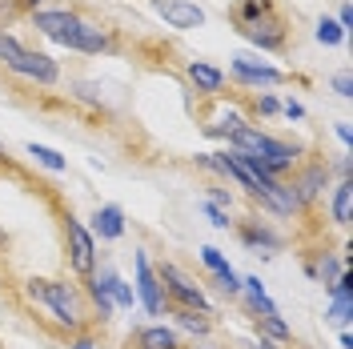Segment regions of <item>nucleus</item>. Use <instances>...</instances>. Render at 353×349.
I'll return each mask as SVG.
<instances>
[{
	"mask_svg": "<svg viewBox=\"0 0 353 349\" xmlns=\"http://www.w3.org/2000/svg\"><path fill=\"white\" fill-rule=\"evenodd\" d=\"M330 173H333L330 161H309V165H297V169H293V185H289V189H293V197H297L301 209H309L317 197L325 193Z\"/></svg>",
	"mask_w": 353,
	"mask_h": 349,
	"instance_id": "1a4fd4ad",
	"label": "nucleus"
},
{
	"mask_svg": "<svg viewBox=\"0 0 353 349\" xmlns=\"http://www.w3.org/2000/svg\"><path fill=\"white\" fill-rule=\"evenodd\" d=\"M241 293H245V301H249V313H253V317H269V313H277V306H273L269 293H265L261 277H245Z\"/></svg>",
	"mask_w": 353,
	"mask_h": 349,
	"instance_id": "6ab92c4d",
	"label": "nucleus"
},
{
	"mask_svg": "<svg viewBox=\"0 0 353 349\" xmlns=\"http://www.w3.org/2000/svg\"><path fill=\"white\" fill-rule=\"evenodd\" d=\"M253 326H257V337H269V341H281L285 346L289 337H293V329L281 321V313H269V317H253Z\"/></svg>",
	"mask_w": 353,
	"mask_h": 349,
	"instance_id": "5701e85b",
	"label": "nucleus"
},
{
	"mask_svg": "<svg viewBox=\"0 0 353 349\" xmlns=\"http://www.w3.org/2000/svg\"><path fill=\"white\" fill-rule=\"evenodd\" d=\"M229 149H237V153L253 157L257 165H261L269 177H281L293 173L297 165H301V145H289V141H277V137H269L261 132L257 125H241V129L229 137Z\"/></svg>",
	"mask_w": 353,
	"mask_h": 349,
	"instance_id": "f03ea898",
	"label": "nucleus"
},
{
	"mask_svg": "<svg viewBox=\"0 0 353 349\" xmlns=\"http://www.w3.org/2000/svg\"><path fill=\"white\" fill-rule=\"evenodd\" d=\"M341 269H350V253H341V257H337L333 249H321L317 257H309V261H305V273L313 277V281H321L325 289L337 281V273H341Z\"/></svg>",
	"mask_w": 353,
	"mask_h": 349,
	"instance_id": "2eb2a0df",
	"label": "nucleus"
},
{
	"mask_svg": "<svg viewBox=\"0 0 353 349\" xmlns=\"http://www.w3.org/2000/svg\"><path fill=\"white\" fill-rule=\"evenodd\" d=\"M88 233H92V241H121L125 237V209L121 205H97L88 217Z\"/></svg>",
	"mask_w": 353,
	"mask_h": 349,
	"instance_id": "ddd939ff",
	"label": "nucleus"
},
{
	"mask_svg": "<svg viewBox=\"0 0 353 349\" xmlns=\"http://www.w3.org/2000/svg\"><path fill=\"white\" fill-rule=\"evenodd\" d=\"M132 265H137V285H132V293H137V301L145 306V313H149V317H161V313H169L165 289H161V281H157V269L149 265L145 249H137Z\"/></svg>",
	"mask_w": 353,
	"mask_h": 349,
	"instance_id": "423d86ee",
	"label": "nucleus"
},
{
	"mask_svg": "<svg viewBox=\"0 0 353 349\" xmlns=\"http://www.w3.org/2000/svg\"><path fill=\"white\" fill-rule=\"evenodd\" d=\"M132 346L137 349H185L181 346V333L169 326H141L132 333Z\"/></svg>",
	"mask_w": 353,
	"mask_h": 349,
	"instance_id": "f3484780",
	"label": "nucleus"
},
{
	"mask_svg": "<svg viewBox=\"0 0 353 349\" xmlns=\"http://www.w3.org/2000/svg\"><path fill=\"white\" fill-rule=\"evenodd\" d=\"M149 8H153L169 28H176V32L205 28V8H201L197 0H149Z\"/></svg>",
	"mask_w": 353,
	"mask_h": 349,
	"instance_id": "9d476101",
	"label": "nucleus"
},
{
	"mask_svg": "<svg viewBox=\"0 0 353 349\" xmlns=\"http://www.w3.org/2000/svg\"><path fill=\"white\" fill-rule=\"evenodd\" d=\"M28 21H32V28L37 32H44L48 41H57V44H65L77 37V28H81V12H72V8H37V12H28Z\"/></svg>",
	"mask_w": 353,
	"mask_h": 349,
	"instance_id": "0eeeda50",
	"label": "nucleus"
},
{
	"mask_svg": "<svg viewBox=\"0 0 353 349\" xmlns=\"http://www.w3.org/2000/svg\"><path fill=\"white\" fill-rule=\"evenodd\" d=\"M21 48H24V44L17 41L12 32H4V28H0V65H8V61H17V57H21Z\"/></svg>",
	"mask_w": 353,
	"mask_h": 349,
	"instance_id": "bb28decb",
	"label": "nucleus"
},
{
	"mask_svg": "<svg viewBox=\"0 0 353 349\" xmlns=\"http://www.w3.org/2000/svg\"><path fill=\"white\" fill-rule=\"evenodd\" d=\"M157 281H161V289H165V301H169V306L197 309V313H209V317H213V306H209L205 289H201V285L181 269V265L161 261V265H157Z\"/></svg>",
	"mask_w": 353,
	"mask_h": 349,
	"instance_id": "7ed1b4c3",
	"label": "nucleus"
},
{
	"mask_svg": "<svg viewBox=\"0 0 353 349\" xmlns=\"http://www.w3.org/2000/svg\"><path fill=\"white\" fill-rule=\"evenodd\" d=\"M24 293H28L37 306L48 309L61 329H68V333H85L88 306H85V293H81L77 285L57 281V277H28V281H24Z\"/></svg>",
	"mask_w": 353,
	"mask_h": 349,
	"instance_id": "f257e3e1",
	"label": "nucleus"
},
{
	"mask_svg": "<svg viewBox=\"0 0 353 349\" xmlns=\"http://www.w3.org/2000/svg\"><path fill=\"white\" fill-rule=\"evenodd\" d=\"M337 24L350 32V24H353V8H350V4H341V12H337Z\"/></svg>",
	"mask_w": 353,
	"mask_h": 349,
	"instance_id": "f704fd0d",
	"label": "nucleus"
},
{
	"mask_svg": "<svg viewBox=\"0 0 353 349\" xmlns=\"http://www.w3.org/2000/svg\"><path fill=\"white\" fill-rule=\"evenodd\" d=\"M209 205H217V209H225V213H229V209H233V197H229V189H217V185H213V189H209Z\"/></svg>",
	"mask_w": 353,
	"mask_h": 349,
	"instance_id": "7c9ffc66",
	"label": "nucleus"
},
{
	"mask_svg": "<svg viewBox=\"0 0 353 349\" xmlns=\"http://www.w3.org/2000/svg\"><path fill=\"white\" fill-rule=\"evenodd\" d=\"M281 117H285V121H305V109H301L297 101H281Z\"/></svg>",
	"mask_w": 353,
	"mask_h": 349,
	"instance_id": "473e14b6",
	"label": "nucleus"
},
{
	"mask_svg": "<svg viewBox=\"0 0 353 349\" xmlns=\"http://www.w3.org/2000/svg\"><path fill=\"white\" fill-rule=\"evenodd\" d=\"M41 4H44V0H17V8H21V12H37Z\"/></svg>",
	"mask_w": 353,
	"mask_h": 349,
	"instance_id": "e433bc0d",
	"label": "nucleus"
},
{
	"mask_svg": "<svg viewBox=\"0 0 353 349\" xmlns=\"http://www.w3.org/2000/svg\"><path fill=\"white\" fill-rule=\"evenodd\" d=\"M189 349H213V346H205V341H201V346H197V341H193V346H189Z\"/></svg>",
	"mask_w": 353,
	"mask_h": 349,
	"instance_id": "58836bf2",
	"label": "nucleus"
},
{
	"mask_svg": "<svg viewBox=\"0 0 353 349\" xmlns=\"http://www.w3.org/2000/svg\"><path fill=\"white\" fill-rule=\"evenodd\" d=\"M241 349H261V346H257V341H241Z\"/></svg>",
	"mask_w": 353,
	"mask_h": 349,
	"instance_id": "4c0bfd02",
	"label": "nucleus"
},
{
	"mask_svg": "<svg viewBox=\"0 0 353 349\" xmlns=\"http://www.w3.org/2000/svg\"><path fill=\"white\" fill-rule=\"evenodd\" d=\"M313 37H317V44H325V48H333V44H345V37H350V32H345V28H341L337 21H330V17H321V21H317V28H313Z\"/></svg>",
	"mask_w": 353,
	"mask_h": 349,
	"instance_id": "393cba45",
	"label": "nucleus"
},
{
	"mask_svg": "<svg viewBox=\"0 0 353 349\" xmlns=\"http://www.w3.org/2000/svg\"><path fill=\"white\" fill-rule=\"evenodd\" d=\"M229 77L245 88H277L285 85V72L273 65H261V61H249V57H233L229 61Z\"/></svg>",
	"mask_w": 353,
	"mask_h": 349,
	"instance_id": "9b49d317",
	"label": "nucleus"
},
{
	"mask_svg": "<svg viewBox=\"0 0 353 349\" xmlns=\"http://www.w3.org/2000/svg\"><path fill=\"white\" fill-rule=\"evenodd\" d=\"M213 285H217L225 297H241V277H237L233 269H229V273H221V277H213Z\"/></svg>",
	"mask_w": 353,
	"mask_h": 349,
	"instance_id": "cd10ccee",
	"label": "nucleus"
},
{
	"mask_svg": "<svg viewBox=\"0 0 353 349\" xmlns=\"http://www.w3.org/2000/svg\"><path fill=\"white\" fill-rule=\"evenodd\" d=\"M237 32H241L249 44H257L261 52H281L289 44V21L277 12V4H273L269 12H261V17H253V21L237 24Z\"/></svg>",
	"mask_w": 353,
	"mask_h": 349,
	"instance_id": "20e7f679",
	"label": "nucleus"
},
{
	"mask_svg": "<svg viewBox=\"0 0 353 349\" xmlns=\"http://www.w3.org/2000/svg\"><path fill=\"white\" fill-rule=\"evenodd\" d=\"M4 241H8V237H4V229H0V245H4Z\"/></svg>",
	"mask_w": 353,
	"mask_h": 349,
	"instance_id": "ea45409f",
	"label": "nucleus"
},
{
	"mask_svg": "<svg viewBox=\"0 0 353 349\" xmlns=\"http://www.w3.org/2000/svg\"><path fill=\"white\" fill-rule=\"evenodd\" d=\"M28 157H32L37 165H44L48 173H68V161L57 153V149H48V145H37V141H32V145H28Z\"/></svg>",
	"mask_w": 353,
	"mask_h": 349,
	"instance_id": "b1692460",
	"label": "nucleus"
},
{
	"mask_svg": "<svg viewBox=\"0 0 353 349\" xmlns=\"http://www.w3.org/2000/svg\"><path fill=\"white\" fill-rule=\"evenodd\" d=\"M85 293L88 301H92V313H97V321H112V313H117V306H112V297H109V289L97 281V277H85Z\"/></svg>",
	"mask_w": 353,
	"mask_h": 349,
	"instance_id": "aec40b11",
	"label": "nucleus"
},
{
	"mask_svg": "<svg viewBox=\"0 0 353 349\" xmlns=\"http://www.w3.org/2000/svg\"><path fill=\"white\" fill-rule=\"evenodd\" d=\"M68 52H85V57H101V52H117V37H112V28L97 21H81L77 28V37L68 41Z\"/></svg>",
	"mask_w": 353,
	"mask_h": 349,
	"instance_id": "f8f14e48",
	"label": "nucleus"
},
{
	"mask_svg": "<svg viewBox=\"0 0 353 349\" xmlns=\"http://www.w3.org/2000/svg\"><path fill=\"white\" fill-rule=\"evenodd\" d=\"M337 137H341V145H353V129H350V121H337Z\"/></svg>",
	"mask_w": 353,
	"mask_h": 349,
	"instance_id": "c9c22d12",
	"label": "nucleus"
},
{
	"mask_svg": "<svg viewBox=\"0 0 353 349\" xmlns=\"http://www.w3.org/2000/svg\"><path fill=\"white\" fill-rule=\"evenodd\" d=\"M92 277L109 289V297H112V306H117V309H132V306H137V293H132V285L125 281L121 273H112V269H97Z\"/></svg>",
	"mask_w": 353,
	"mask_h": 349,
	"instance_id": "a211bd4d",
	"label": "nucleus"
},
{
	"mask_svg": "<svg viewBox=\"0 0 353 349\" xmlns=\"http://www.w3.org/2000/svg\"><path fill=\"white\" fill-rule=\"evenodd\" d=\"M333 92H337L341 101H350L353 97V77L350 72H337V77H333Z\"/></svg>",
	"mask_w": 353,
	"mask_h": 349,
	"instance_id": "c756f323",
	"label": "nucleus"
},
{
	"mask_svg": "<svg viewBox=\"0 0 353 349\" xmlns=\"http://www.w3.org/2000/svg\"><path fill=\"white\" fill-rule=\"evenodd\" d=\"M253 112H257V117H277V112H281V101H277L273 92H261V97L253 101Z\"/></svg>",
	"mask_w": 353,
	"mask_h": 349,
	"instance_id": "c85d7f7f",
	"label": "nucleus"
},
{
	"mask_svg": "<svg viewBox=\"0 0 353 349\" xmlns=\"http://www.w3.org/2000/svg\"><path fill=\"white\" fill-rule=\"evenodd\" d=\"M350 209H353V177L333 189V225L350 229Z\"/></svg>",
	"mask_w": 353,
	"mask_h": 349,
	"instance_id": "4be33fe9",
	"label": "nucleus"
},
{
	"mask_svg": "<svg viewBox=\"0 0 353 349\" xmlns=\"http://www.w3.org/2000/svg\"><path fill=\"white\" fill-rule=\"evenodd\" d=\"M176 317V326L189 329L193 337H209L213 333V321H209V313H197V309H181V306H169Z\"/></svg>",
	"mask_w": 353,
	"mask_h": 349,
	"instance_id": "412c9836",
	"label": "nucleus"
},
{
	"mask_svg": "<svg viewBox=\"0 0 353 349\" xmlns=\"http://www.w3.org/2000/svg\"><path fill=\"white\" fill-rule=\"evenodd\" d=\"M65 249H68V269L77 277L97 273V241H92L85 221H77L72 213H65Z\"/></svg>",
	"mask_w": 353,
	"mask_h": 349,
	"instance_id": "39448f33",
	"label": "nucleus"
},
{
	"mask_svg": "<svg viewBox=\"0 0 353 349\" xmlns=\"http://www.w3.org/2000/svg\"><path fill=\"white\" fill-rule=\"evenodd\" d=\"M68 349H97V337H92V333H77V337L68 341Z\"/></svg>",
	"mask_w": 353,
	"mask_h": 349,
	"instance_id": "72a5a7b5",
	"label": "nucleus"
},
{
	"mask_svg": "<svg viewBox=\"0 0 353 349\" xmlns=\"http://www.w3.org/2000/svg\"><path fill=\"white\" fill-rule=\"evenodd\" d=\"M8 72L12 77H21V81H32V85H57L61 81V65L48 57V52H37V48H21V57L17 61H8Z\"/></svg>",
	"mask_w": 353,
	"mask_h": 349,
	"instance_id": "6e6552de",
	"label": "nucleus"
},
{
	"mask_svg": "<svg viewBox=\"0 0 353 349\" xmlns=\"http://www.w3.org/2000/svg\"><path fill=\"white\" fill-rule=\"evenodd\" d=\"M233 225H237V237H241L245 245H249V249L265 253V257H269V253H277V249L285 245V241H281V233H273V229H269L265 221H257V217L233 221Z\"/></svg>",
	"mask_w": 353,
	"mask_h": 349,
	"instance_id": "4468645a",
	"label": "nucleus"
},
{
	"mask_svg": "<svg viewBox=\"0 0 353 349\" xmlns=\"http://www.w3.org/2000/svg\"><path fill=\"white\" fill-rule=\"evenodd\" d=\"M201 261H205V269H209L213 277H221V273H229V269H233L229 257H225L221 249H213V245H201Z\"/></svg>",
	"mask_w": 353,
	"mask_h": 349,
	"instance_id": "a878e982",
	"label": "nucleus"
},
{
	"mask_svg": "<svg viewBox=\"0 0 353 349\" xmlns=\"http://www.w3.org/2000/svg\"><path fill=\"white\" fill-rule=\"evenodd\" d=\"M205 217L213 221L217 229H229V225H233V221H229V213H225V209H217V205H209V201H205Z\"/></svg>",
	"mask_w": 353,
	"mask_h": 349,
	"instance_id": "2f4dec72",
	"label": "nucleus"
},
{
	"mask_svg": "<svg viewBox=\"0 0 353 349\" xmlns=\"http://www.w3.org/2000/svg\"><path fill=\"white\" fill-rule=\"evenodd\" d=\"M185 77H189L193 88L205 92V97H217L221 88H225V72H221L217 65H209V61H189V65H185Z\"/></svg>",
	"mask_w": 353,
	"mask_h": 349,
	"instance_id": "dca6fc26",
	"label": "nucleus"
}]
</instances>
